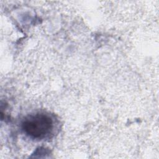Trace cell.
Wrapping results in <instances>:
<instances>
[{"label": "cell", "instance_id": "1", "mask_svg": "<svg viewBox=\"0 0 159 159\" xmlns=\"http://www.w3.org/2000/svg\"><path fill=\"white\" fill-rule=\"evenodd\" d=\"M24 133L32 139H42L48 135L53 128V120L44 113L27 116L22 124Z\"/></svg>", "mask_w": 159, "mask_h": 159}]
</instances>
